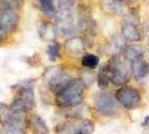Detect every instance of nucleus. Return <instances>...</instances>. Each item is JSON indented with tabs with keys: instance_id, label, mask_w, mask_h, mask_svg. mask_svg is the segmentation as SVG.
Instances as JSON below:
<instances>
[{
	"instance_id": "obj_28",
	"label": "nucleus",
	"mask_w": 149,
	"mask_h": 134,
	"mask_svg": "<svg viewBox=\"0 0 149 134\" xmlns=\"http://www.w3.org/2000/svg\"><path fill=\"white\" fill-rule=\"evenodd\" d=\"M62 1H63L65 4H67L68 6H71V8H72V6H74V5H76L78 0H62Z\"/></svg>"
},
{
	"instance_id": "obj_24",
	"label": "nucleus",
	"mask_w": 149,
	"mask_h": 134,
	"mask_svg": "<svg viewBox=\"0 0 149 134\" xmlns=\"http://www.w3.org/2000/svg\"><path fill=\"white\" fill-rule=\"evenodd\" d=\"M24 1H25V0H10V4H11L13 9H15V8L21 6V5H22V3H24Z\"/></svg>"
},
{
	"instance_id": "obj_1",
	"label": "nucleus",
	"mask_w": 149,
	"mask_h": 134,
	"mask_svg": "<svg viewBox=\"0 0 149 134\" xmlns=\"http://www.w3.org/2000/svg\"><path fill=\"white\" fill-rule=\"evenodd\" d=\"M86 86L80 78H71L61 91L55 94V103L61 109H72L80 106L85 98Z\"/></svg>"
},
{
	"instance_id": "obj_19",
	"label": "nucleus",
	"mask_w": 149,
	"mask_h": 134,
	"mask_svg": "<svg viewBox=\"0 0 149 134\" xmlns=\"http://www.w3.org/2000/svg\"><path fill=\"white\" fill-rule=\"evenodd\" d=\"M81 65L88 70H95L100 66V57L95 53H83L81 57Z\"/></svg>"
},
{
	"instance_id": "obj_13",
	"label": "nucleus",
	"mask_w": 149,
	"mask_h": 134,
	"mask_svg": "<svg viewBox=\"0 0 149 134\" xmlns=\"http://www.w3.org/2000/svg\"><path fill=\"white\" fill-rule=\"evenodd\" d=\"M13 113H26L29 114L32 109L36 107V102H31V101H26L22 98H15L13 99V102L9 104Z\"/></svg>"
},
{
	"instance_id": "obj_23",
	"label": "nucleus",
	"mask_w": 149,
	"mask_h": 134,
	"mask_svg": "<svg viewBox=\"0 0 149 134\" xmlns=\"http://www.w3.org/2000/svg\"><path fill=\"white\" fill-rule=\"evenodd\" d=\"M11 115H13V112L10 109V106L0 102V124H1V127L5 126L10 121Z\"/></svg>"
},
{
	"instance_id": "obj_18",
	"label": "nucleus",
	"mask_w": 149,
	"mask_h": 134,
	"mask_svg": "<svg viewBox=\"0 0 149 134\" xmlns=\"http://www.w3.org/2000/svg\"><path fill=\"white\" fill-rule=\"evenodd\" d=\"M78 78L83 82L86 88H90L95 83V81H97V75L93 72V70H88V68L82 67V70H80V72H78Z\"/></svg>"
},
{
	"instance_id": "obj_8",
	"label": "nucleus",
	"mask_w": 149,
	"mask_h": 134,
	"mask_svg": "<svg viewBox=\"0 0 149 134\" xmlns=\"http://www.w3.org/2000/svg\"><path fill=\"white\" fill-rule=\"evenodd\" d=\"M86 45L83 42L82 36H72L68 37L65 41V51L70 57H82V55L85 53Z\"/></svg>"
},
{
	"instance_id": "obj_2",
	"label": "nucleus",
	"mask_w": 149,
	"mask_h": 134,
	"mask_svg": "<svg viewBox=\"0 0 149 134\" xmlns=\"http://www.w3.org/2000/svg\"><path fill=\"white\" fill-rule=\"evenodd\" d=\"M109 72V81L112 85L122 87L130 80V62L127 61L120 53H114L107 62Z\"/></svg>"
},
{
	"instance_id": "obj_7",
	"label": "nucleus",
	"mask_w": 149,
	"mask_h": 134,
	"mask_svg": "<svg viewBox=\"0 0 149 134\" xmlns=\"http://www.w3.org/2000/svg\"><path fill=\"white\" fill-rule=\"evenodd\" d=\"M3 129L8 134H26L29 129V117L26 113H13L10 121Z\"/></svg>"
},
{
	"instance_id": "obj_26",
	"label": "nucleus",
	"mask_w": 149,
	"mask_h": 134,
	"mask_svg": "<svg viewBox=\"0 0 149 134\" xmlns=\"http://www.w3.org/2000/svg\"><path fill=\"white\" fill-rule=\"evenodd\" d=\"M142 128H143V129H148V128H149V114L144 117L143 122H142Z\"/></svg>"
},
{
	"instance_id": "obj_4",
	"label": "nucleus",
	"mask_w": 149,
	"mask_h": 134,
	"mask_svg": "<svg viewBox=\"0 0 149 134\" xmlns=\"http://www.w3.org/2000/svg\"><path fill=\"white\" fill-rule=\"evenodd\" d=\"M93 108L103 117L114 118L120 113V106L114 94L107 91H100L93 96Z\"/></svg>"
},
{
	"instance_id": "obj_3",
	"label": "nucleus",
	"mask_w": 149,
	"mask_h": 134,
	"mask_svg": "<svg viewBox=\"0 0 149 134\" xmlns=\"http://www.w3.org/2000/svg\"><path fill=\"white\" fill-rule=\"evenodd\" d=\"M71 78L73 77L70 76L67 70L62 66L47 67V68H45V71L42 73L44 86L50 92H52L54 94H56L58 91H61Z\"/></svg>"
},
{
	"instance_id": "obj_15",
	"label": "nucleus",
	"mask_w": 149,
	"mask_h": 134,
	"mask_svg": "<svg viewBox=\"0 0 149 134\" xmlns=\"http://www.w3.org/2000/svg\"><path fill=\"white\" fill-rule=\"evenodd\" d=\"M98 4H100V8L102 9V11H104L108 15L122 14L124 10V6L120 5L117 0H100Z\"/></svg>"
},
{
	"instance_id": "obj_14",
	"label": "nucleus",
	"mask_w": 149,
	"mask_h": 134,
	"mask_svg": "<svg viewBox=\"0 0 149 134\" xmlns=\"http://www.w3.org/2000/svg\"><path fill=\"white\" fill-rule=\"evenodd\" d=\"M37 3L40 10L49 17H54L61 5V0H37Z\"/></svg>"
},
{
	"instance_id": "obj_25",
	"label": "nucleus",
	"mask_w": 149,
	"mask_h": 134,
	"mask_svg": "<svg viewBox=\"0 0 149 134\" xmlns=\"http://www.w3.org/2000/svg\"><path fill=\"white\" fill-rule=\"evenodd\" d=\"M117 1L120 4V5H123L125 8V6H130L136 0H117Z\"/></svg>"
},
{
	"instance_id": "obj_21",
	"label": "nucleus",
	"mask_w": 149,
	"mask_h": 134,
	"mask_svg": "<svg viewBox=\"0 0 149 134\" xmlns=\"http://www.w3.org/2000/svg\"><path fill=\"white\" fill-rule=\"evenodd\" d=\"M77 128V123L71 119V121H66L63 122L62 124H58L55 129L56 134H74Z\"/></svg>"
},
{
	"instance_id": "obj_9",
	"label": "nucleus",
	"mask_w": 149,
	"mask_h": 134,
	"mask_svg": "<svg viewBox=\"0 0 149 134\" xmlns=\"http://www.w3.org/2000/svg\"><path fill=\"white\" fill-rule=\"evenodd\" d=\"M130 75L137 82H143L149 75V62L144 57H139L130 62Z\"/></svg>"
},
{
	"instance_id": "obj_11",
	"label": "nucleus",
	"mask_w": 149,
	"mask_h": 134,
	"mask_svg": "<svg viewBox=\"0 0 149 134\" xmlns=\"http://www.w3.org/2000/svg\"><path fill=\"white\" fill-rule=\"evenodd\" d=\"M37 34L41 37V40L54 42L57 37V31H56L55 24L49 20H41L37 24Z\"/></svg>"
},
{
	"instance_id": "obj_29",
	"label": "nucleus",
	"mask_w": 149,
	"mask_h": 134,
	"mask_svg": "<svg viewBox=\"0 0 149 134\" xmlns=\"http://www.w3.org/2000/svg\"><path fill=\"white\" fill-rule=\"evenodd\" d=\"M0 134H8V133L4 131V129H0Z\"/></svg>"
},
{
	"instance_id": "obj_5",
	"label": "nucleus",
	"mask_w": 149,
	"mask_h": 134,
	"mask_svg": "<svg viewBox=\"0 0 149 134\" xmlns=\"http://www.w3.org/2000/svg\"><path fill=\"white\" fill-rule=\"evenodd\" d=\"M114 97L118 101L120 107L127 110H134L141 107L142 104V93L139 92V90L127 85L119 87L116 91Z\"/></svg>"
},
{
	"instance_id": "obj_6",
	"label": "nucleus",
	"mask_w": 149,
	"mask_h": 134,
	"mask_svg": "<svg viewBox=\"0 0 149 134\" xmlns=\"http://www.w3.org/2000/svg\"><path fill=\"white\" fill-rule=\"evenodd\" d=\"M20 25V16L15 9H3L0 10V30L5 34H13Z\"/></svg>"
},
{
	"instance_id": "obj_20",
	"label": "nucleus",
	"mask_w": 149,
	"mask_h": 134,
	"mask_svg": "<svg viewBox=\"0 0 149 134\" xmlns=\"http://www.w3.org/2000/svg\"><path fill=\"white\" fill-rule=\"evenodd\" d=\"M95 129H96L95 122L88 118H83L80 121V123L77 124L74 134H92L95 132Z\"/></svg>"
},
{
	"instance_id": "obj_17",
	"label": "nucleus",
	"mask_w": 149,
	"mask_h": 134,
	"mask_svg": "<svg viewBox=\"0 0 149 134\" xmlns=\"http://www.w3.org/2000/svg\"><path fill=\"white\" fill-rule=\"evenodd\" d=\"M97 86L100 87L101 91H106L109 86V72H108V66L106 65H102L98 70V73H97Z\"/></svg>"
},
{
	"instance_id": "obj_16",
	"label": "nucleus",
	"mask_w": 149,
	"mask_h": 134,
	"mask_svg": "<svg viewBox=\"0 0 149 134\" xmlns=\"http://www.w3.org/2000/svg\"><path fill=\"white\" fill-rule=\"evenodd\" d=\"M120 55L127 61L133 62L134 60H137L139 57H144V50L138 45H125Z\"/></svg>"
},
{
	"instance_id": "obj_27",
	"label": "nucleus",
	"mask_w": 149,
	"mask_h": 134,
	"mask_svg": "<svg viewBox=\"0 0 149 134\" xmlns=\"http://www.w3.org/2000/svg\"><path fill=\"white\" fill-rule=\"evenodd\" d=\"M6 36H8V34H5V32H4V31L0 30V45H3L4 42H5Z\"/></svg>"
},
{
	"instance_id": "obj_12",
	"label": "nucleus",
	"mask_w": 149,
	"mask_h": 134,
	"mask_svg": "<svg viewBox=\"0 0 149 134\" xmlns=\"http://www.w3.org/2000/svg\"><path fill=\"white\" fill-rule=\"evenodd\" d=\"M29 128L32 134H49L50 129L42 117L39 114H31L29 117Z\"/></svg>"
},
{
	"instance_id": "obj_22",
	"label": "nucleus",
	"mask_w": 149,
	"mask_h": 134,
	"mask_svg": "<svg viewBox=\"0 0 149 134\" xmlns=\"http://www.w3.org/2000/svg\"><path fill=\"white\" fill-rule=\"evenodd\" d=\"M46 53H47V57L51 62L57 61L60 56H61V45H60L57 41L50 42L47 46V50H46Z\"/></svg>"
},
{
	"instance_id": "obj_30",
	"label": "nucleus",
	"mask_w": 149,
	"mask_h": 134,
	"mask_svg": "<svg viewBox=\"0 0 149 134\" xmlns=\"http://www.w3.org/2000/svg\"><path fill=\"white\" fill-rule=\"evenodd\" d=\"M144 1H146V0H144Z\"/></svg>"
},
{
	"instance_id": "obj_10",
	"label": "nucleus",
	"mask_w": 149,
	"mask_h": 134,
	"mask_svg": "<svg viewBox=\"0 0 149 134\" xmlns=\"http://www.w3.org/2000/svg\"><path fill=\"white\" fill-rule=\"evenodd\" d=\"M120 36L129 42H139L143 39V32L138 27V24L124 21L120 29Z\"/></svg>"
}]
</instances>
